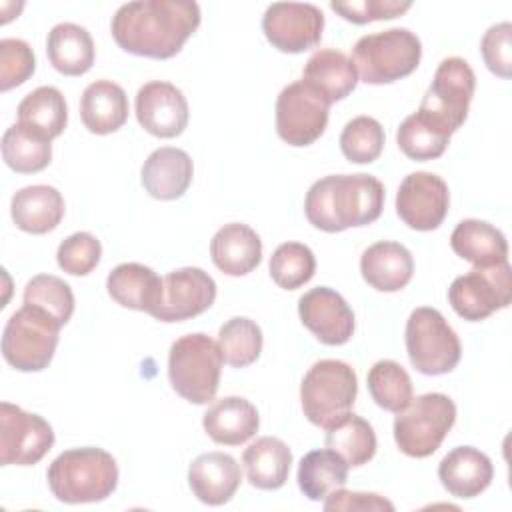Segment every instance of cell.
I'll return each mask as SVG.
<instances>
[{
    "instance_id": "cell-39",
    "label": "cell",
    "mask_w": 512,
    "mask_h": 512,
    "mask_svg": "<svg viewBox=\"0 0 512 512\" xmlns=\"http://www.w3.org/2000/svg\"><path fill=\"white\" fill-rule=\"evenodd\" d=\"M316 272L314 252L300 242L280 244L270 258V276L284 290L304 286Z\"/></svg>"
},
{
    "instance_id": "cell-10",
    "label": "cell",
    "mask_w": 512,
    "mask_h": 512,
    "mask_svg": "<svg viewBox=\"0 0 512 512\" xmlns=\"http://www.w3.org/2000/svg\"><path fill=\"white\" fill-rule=\"evenodd\" d=\"M406 350L410 364L426 374L440 376L456 368L462 356L460 338L436 308H416L406 322Z\"/></svg>"
},
{
    "instance_id": "cell-34",
    "label": "cell",
    "mask_w": 512,
    "mask_h": 512,
    "mask_svg": "<svg viewBox=\"0 0 512 512\" xmlns=\"http://www.w3.org/2000/svg\"><path fill=\"white\" fill-rule=\"evenodd\" d=\"M348 464L330 448L308 452L298 464V488L310 500H324L348 482Z\"/></svg>"
},
{
    "instance_id": "cell-2",
    "label": "cell",
    "mask_w": 512,
    "mask_h": 512,
    "mask_svg": "<svg viewBox=\"0 0 512 512\" xmlns=\"http://www.w3.org/2000/svg\"><path fill=\"white\" fill-rule=\"evenodd\" d=\"M384 208V186L370 174H332L316 180L306 192L308 222L324 232H342L378 220Z\"/></svg>"
},
{
    "instance_id": "cell-35",
    "label": "cell",
    "mask_w": 512,
    "mask_h": 512,
    "mask_svg": "<svg viewBox=\"0 0 512 512\" xmlns=\"http://www.w3.org/2000/svg\"><path fill=\"white\" fill-rule=\"evenodd\" d=\"M2 158L18 174L40 172L52 160V144L16 122L2 136Z\"/></svg>"
},
{
    "instance_id": "cell-13",
    "label": "cell",
    "mask_w": 512,
    "mask_h": 512,
    "mask_svg": "<svg viewBox=\"0 0 512 512\" xmlns=\"http://www.w3.org/2000/svg\"><path fill=\"white\" fill-rule=\"evenodd\" d=\"M54 444L52 426L38 414L16 404H0V462L2 466H32Z\"/></svg>"
},
{
    "instance_id": "cell-3",
    "label": "cell",
    "mask_w": 512,
    "mask_h": 512,
    "mask_svg": "<svg viewBox=\"0 0 512 512\" xmlns=\"http://www.w3.org/2000/svg\"><path fill=\"white\" fill-rule=\"evenodd\" d=\"M46 480L50 492L60 502H102L118 486V464L114 456L102 448H72L52 460Z\"/></svg>"
},
{
    "instance_id": "cell-31",
    "label": "cell",
    "mask_w": 512,
    "mask_h": 512,
    "mask_svg": "<svg viewBox=\"0 0 512 512\" xmlns=\"http://www.w3.org/2000/svg\"><path fill=\"white\" fill-rule=\"evenodd\" d=\"M302 80L320 90L330 104L344 100L358 82V72L352 58L334 48H322L314 52L302 72Z\"/></svg>"
},
{
    "instance_id": "cell-8",
    "label": "cell",
    "mask_w": 512,
    "mask_h": 512,
    "mask_svg": "<svg viewBox=\"0 0 512 512\" xmlns=\"http://www.w3.org/2000/svg\"><path fill=\"white\" fill-rule=\"evenodd\" d=\"M456 422V404L442 392L418 396L394 418V440L402 454L426 458L434 454Z\"/></svg>"
},
{
    "instance_id": "cell-6",
    "label": "cell",
    "mask_w": 512,
    "mask_h": 512,
    "mask_svg": "<svg viewBox=\"0 0 512 512\" xmlns=\"http://www.w3.org/2000/svg\"><path fill=\"white\" fill-rule=\"evenodd\" d=\"M62 324L42 308L24 304L16 310L2 334V356L20 372H40L54 358Z\"/></svg>"
},
{
    "instance_id": "cell-20",
    "label": "cell",
    "mask_w": 512,
    "mask_h": 512,
    "mask_svg": "<svg viewBox=\"0 0 512 512\" xmlns=\"http://www.w3.org/2000/svg\"><path fill=\"white\" fill-rule=\"evenodd\" d=\"M438 478L452 496L474 498L490 486L494 478V466L490 458L478 448L458 446L442 458L438 466Z\"/></svg>"
},
{
    "instance_id": "cell-14",
    "label": "cell",
    "mask_w": 512,
    "mask_h": 512,
    "mask_svg": "<svg viewBox=\"0 0 512 512\" xmlns=\"http://www.w3.org/2000/svg\"><path fill=\"white\" fill-rule=\"evenodd\" d=\"M262 30L268 42L286 54L314 48L324 30V14L314 4L274 2L266 8Z\"/></svg>"
},
{
    "instance_id": "cell-36",
    "label": "cell",
    "mask_w": 512,
    "mask_h": 512,
    "mask_svg": "<svg viewBox=\"0 0 512 512\" xmlns=\"http://www.w3.org/2000/svg\"><path fill=\"white\" fill-rule=\"evenodd\" d=\"M218 348L226 364L232 368H246L254 364L262 352V330L254 320L234 316L222 324L218 332Z\"/></svg>"
},
{
    "instance_id": "cell-22",
    "label": "cell",
    "mask_w": 512,
    "mask_h": 512,
    "mask_svg": "<svg viewBox=\"0 0 512 512\" xmlns=\"http://www.w3.org/2000/svg\"><path fill=\"white\" fill-rule=\"evenodd\" d=\"M192 174L194 166L188 152L164 146L144 160L142 186L156 200H176L188 190Z\"/></svg>"
},
{
    "instance_id": "cell-1",
    "label": "cell",
    "mask_w": 512,
    "mask_h": 512,
    "mask_svg": "<svg viewBox=\"0 0 512 512\" xmlns=\"http://www.w3.org/2000/svg\"><path fill=\"white\" fill-rule=\"evenodd\" d=\"M200 18V6L192 0H138L116 10L110 30L122 50L166 60L182 50Z\"/></svg>"
},
{
    "instance_id": "cell-18",
    "label": "cell",
    "mask_w": 512,
    "mask_h": 512,
    "mask_svg": "<svg viewBox=\"0 0 512 512\" xmlns=\"http://www.w3.org/2000/svg\"><path fill=\"white\" fill-rule=\"evenodd\" d=\"M140 126L158 138H176L188 126V102L180 88L164 80L144 84L136 94Z\"/></svg>"
},
{
    "instance_id": "cell-9",
    "label": "cell",
    "mask_w": 512,
    "mask_h": 512,
    "mask_svg": "<svg viewBox=\"0 0 512 512\" xmlns=\"http://www.w3.org/2000/svg\"><path fill=\"white\" fill-rule=\"evenodd\" d=\"M476 88V74L464 58H444L416 110L426 122L452 136L466 120Z\"/></svg>"
},
{
    "instance_id": "cell-25",
    "label": "cell",
    "mask_w": 512,
    "mask_h": 512,
    "mask_svg": "<svg viewBox=\"0 0 512 512\" xmlns=\"http://www.w3.org/2000/svg\"><path fill=\"white\" fill-rule=\"evenodd\" d=\"M108 294L114 302L130 310H142L152 316L162 298V278L138 262L118 264L106 278Z\"/></svg>"
},
{
    "instance_id": "cell-17",
    "label": "cell",
    "mask_w": 512,
    "mask_h": 512,
    "mask_svg": "<svg viewBox=\"0 0 512 512\" xmlns=\"http://www.w3.org/2000/svg\"><path fill=\"white\" fill-rule=\"evenodd\" d=\"M302 324L328 346L346 344L354 334V312L348 302L332 288L318 286L298 300Z\"/></svg>"
},
{
    "instance_id": "cell-23",
    "label": "cell",
    "mask_w": 512,
    "mask_h": 512,
    "mask_svg": "<svg viewBox=\"0 0 512 512\" xmlns=\"http://www.w3.org/2000/svg\"><path fill=\"white\" fill-rule=\"evenodd\" d=\"M214 266L228 276H244L262 260L260 236L242 222L224 224L210 242Z\"/></svg>"
},
{
    "instance_id": "cell-46",
    "label": "cell",
    "mask_w": 512,
    "mask_h": 512,
    "mask_svg": "<svg viewBox=\"0 0 512 512\" xmlns=\"http://www.w3.org/2000/svg\"><path fill=\"white\" fill-rule=\"evenodd\" d=\"M324 510L326 512H340V510H372V512H394V504L386 500L380 494L374 492H350L342 488H336L324 498Z\"/></svg>"
},
{
    "instance_id": "cell-27",
    "label": "cell",
    "mask_w": 512,
    "mask_h": 512,
    "mask_svg": "<svg viewBox=\"0 0 512 512\" xmlns=\"http://www.w3.org/2000/svg\"><path fill=\"white\" fill-rule=\"evenodd\" d=\"M82 124L92 134H110L128 120V96L112 80H96L86 86L80 98Z\"/></svg>"
},
{
    "instance_id": "cell-21",
    "label": "cell",
    "mask_w": 512,
    "mask_h": 512,
    "mask_svg": "<svg viewBox=\"0 0 512 512\" xmlns=\"http://www.w3.org/2000/svg\"><path fill=\"white\" fill-rule=\"evenodd\" d=\"M360 272L374 290L398 292L412 280L414 260L404 244L382 240L362 252Z\"/></svg>"
},
{
    "instance_id": "cell-42",
    "label": "cell",
    "mask_w": 512,
    "mask_h": 512,
    "mask_svg": "<svg viewBox=\"0 0 512 512\" xmlns=\"http://www.w3.org/2000/svg\"><path fill=\"white\" fill-rule=\"evenodd\" d=\"M102 256L100 240L90 232H74L66 240L60 242L56 260L58 266L72 276L90 274Z\"/></svg>"
},
{
    "instance_id": "cell-26",
    "label": "cell",
    "mask_w": 512,
    "mask_h": 512,
    "mask_svg": "<svg viewBox=\"0 0 512 512\" xmlns=\"http://www.w3.org/2000/svg\"><path fill=\"white\" fill-rule=\"evenodd\" d=\"M10 214L22 232L46 234L54 230L64 216L62 194L48 184H34L12 196Z\"/></svg>"
},
{
    "instance_id": "cell-16",
    "label": "cell",
    "mask_w": 512,
    "mask_h": 512,
    "mask_svg": "<svg viewBox=\"0 0 512 512\" xmlns=\"http://www.w3.org/2000/svg\"><path fill=\"white\" fill-rule=\"evenodd\" d=\"M450 206L448 184L432 172L408 174L396 194V212L400 220L420 232L436 230Z\"/></svg>"
},
{
    "instance_id": "cell-19",
    "label": "cell",
    "mask_w": 512,
    "mask_h": 512,
    "mask_svg": "<svg viewBox=\"0 0 512 512\" xmlns=\"http://www.w3.org/2000/svg\"><path fill=\"white\" fill-rule=\"evenodd\" d=\"M240 480V464L224 452L200 454L188 468L192 494L208 506L226 504L236 494Z\"/></svg>"
},
{
    "instance_id": "cell-41",
    "label": "cell",
    "mask_w": 512,
    "mask_h": 512,
    "mask_svg": "<svg viewBox=\"0 0 512 512\" xmlns=\"http://www.w3.org/2000/svg\"><path fill=\"white\" fill-rule=\"evenodd\" d=\"M24 304L42 308L64 326L74 312V294L62 278L38 274L24 288Z\"/></svg>"
},
{
    "instance_id": "cell-32",
    "label": "cell",
    "mask_w": 512,
    "mask_h": 512,
    "mask_svg": "<svg viewBox=\"0 0 512 512\" xmlns=\"http://www.w3.org/2000/svg\"><path fill=\"white\" fill-rule=\"evenodd\" d=\"M68 122V106L54 86H40L18 104V124L44 140L60 136Z\"/></svg>"
},
{
    "instance_id": "cell-30",
    "label": "cell",
    "mask_w": 512,
    "mask_h": 512,
    "mask_svg": "<svg viewBox=\"0 0 512 512\" xmlns=\"http://www.w3.org/2000/svg\"><path fill=\"white\" fill-rule=\"evenodd\" d=\"M50 64L64 76H82L94 64V40L84 26L62 22L46 38Z\"/></svg>"
},
{
    "instance_id": "cell-5",
    "label": "cell",
    "mask_w": 512,
    "mask_h": 512,
    "mask_svg": "<svg viewBox=\"0 0 512 512\" xmlns=\"http://www.w3.org/2000/svg\"><path fill=\"white\" fill-rule=\"evenodd\" d=\"M422 58L420 38L408 28H390L362 36L352 62L366 84H390L412 74Z\"/></svg>"
},
{
    "instance_id": "cell-24",
    "label": "cell",
    "mask_w": 512,
    "mask_h": 512,
    "mask_svg": "<svg viewBox=\"0 0 512 512\" xmlns=\"http://www.w3.org/2000/svg\"><path fill=\"white\" fill-rule=\"evenodd\" d=\"M202 426L216 444L240 446L258 432L260 416L250 400L242 396H226L206 410Z\"/></svg>"
},
{
    "instance_id": "cell-33",
    "label": "cell",
    "mask_w": 512,
    "mask_h": 512,
    "mask_svg": "<svg viewBox=\"0 0 512 512\" xmlns=\"http://www.w3.org/2000/svg\"><path fill=\"white\" fill-rule=\"evenodd\" d=\"M326 448L336 452L348 466H362L376 454L374 428L362 416L346 412L326 428Z\"/></svg>"
},
{
    "instance_id": "cell-7",
    "label": "cell",
    "mask_w": 512,
    "mask_h": 512,
    "mask_svg": "<svg viewBox=\"0 0 512 512\" xmlns=\"http://www.w3.org/2000/svg\"><path fill=\"white\" fill-rule=\"evenodd\" d=\"M358 394V378L350 364L342 360H318L304 374L300 402L304 416L320 428L350 412Z\"/></svg>"
},
{
    "instance_id": "cell-11",
    "label": "cell",
    "mask_w": 512,
    "mask_h": 512,
    "mask_svg": "<svg viewBox=\"0 0 512 512\" xmlns=\"http://www.w3.org/2000/svg\"><path fill=\"white\" fill-rule=\"evenodd\" d=\"M330 100L312 84L298 80L276 98V132L290 146H310L328 124Z\"/></svg>"
},
{
    "instance_id": "cell-40",
    "label": "cell",
    "mask_w": 512,
    "mask_h": 512,
    "mask_svg": "<svg viewBox=\"0 0 512 512\" xmlns=\"http://www.w3.org/2000/svg\"><path fill=\"white\" fill-rule=\"evenodd\" d=\"M340 148L348 162H354V164L374 162L384 148L382 124L372 116L352 118L340 134Z\"/></svg>"
},
{
    "instance_id": "cell-38",
    "label": "cell",
    "mask_w": 512,
    "mask_h": 512,
    "mask_svg": "<svg viewBox=\"0 0 512 512\" xmlns=\"http://www.w3.org/2000/svg\"><path fill=\"white\" fill-rule=\"evenodd\" d=\"M396 142L400 150L418 162L440 158L450 142V136L440 132L436 126L426 122L418 112L404 118L396 132Z\"/></svg>"
},
{
    "instance_id": "cell-45",
    "label": "cell",
    "mask_w": 512,
    "mask_h": 512,
    "mask_svg": "<svg viewBox=\"0 0 512 512\" xmlns=\"http://www.w3.org/2000/svg\"><path fill=\"white\" fill-rule=\"evenodd\" d=\"M412 4L396 0H352V2H330V8L344 20L354 24H366L374 20H392L404 14Z\"/></svg>"
},
{
    "instance_id": "cell-44",
    "label": "cell",
    "mask_w": 512,
    "mask_h": 512,
    "mask_svg": "<svg viewBox=\"0 0 512 512\" xmlns=\"http://www.w3.org/2000/svg\"><path fill=\"white\" fill-rule=\"evenodd\" d=\"M480 52L488 70L500 78L512 74V24L500 22L486 30L480 42Z\"/></svg>"
},
{
    "instance_id": "cell-28",
    "label": "cell",
    "mask_w": 512,
    "mask_h": 512,
    "mask_svg": "<svg viewBox=\"0 0 512 512\" xmlns=\"http://www.w3.org/2000/svg\"><path fill=\"white\" fill-rule=\"evenodd\" d=\"M450 246L456 256L476 268H488L508 260V242L504 234L484 220H462L450 236Z\"/></svg>"
},
{
    "instance_id": "cell-37",
    "label": "cell",
    "mask_w": 512,
    "mask_h": 512,
    "mask_svg": "<svg viewBox=\"0 0 512 512\" xmlns=\"http://www.w3.org/2000/svg\"><path fill=\"white\" fill-rule=\"evenodd\" d=\"M368 392L380 408L398 414L412 402V380L402 364L378 360L368 372Z\"/></svg>"
},
{
    "instance_id": "cell-43",
    "label": "cell",
    "mask_w": 512,
    "mask_h": 512,
    "mask_svg": "<svg viewBox=\"0 0 512 512\" xmlns=\"http://www.w3.org/2000/svg\"><path fill=\"white\" fill-rule=\"evenodd\" d=\"M36 70V58L28 42L20 38L0 40V90L8 92L24 84Z\"/></svg>"
},
{
    "instance_id": "cell-4",
    "label": "cell",
    "mask_w": 512,
    "mask_h": 512,
    "mask_svg": "<svg viewBox=\"0 0 512 512\" xmlns=\"http://www.w3.org/2000/svg\"><path fill=\"white\" fill-rule=\"evenodd\" d=\"M222 354L218 342L196 332L180 336L168 354V378L176 394L192 404L214 400L220 384Z\"/></svg>"
},
{
    "instance_id": "cell-15",
    "label": "cell",
    "mask_w": 512,
    "mask_h": 512,
    "mask_svg": "<svg viewBox=\"0 0 512 512\" xmlns=\"http://www.w3.org/2000/svg\"><path fill=\"white\" fill-rule=\"evenodd\" d=\"M216 300V282L196 266H184L162 278V298L152 318L160 322H182L206 312Z\"/></svg>"
},
{
    "instance_id": "cell-29",
    "label": "cell",
    "mask_w": 512,
    "mask_h": 512,
    "mask_svg": "<svg viewBox=\"0 0 512 512\" xmlns=\"http://www.w3.org/2000/svg\"><path fill=\"white\" fill-rule=\"evenodd\" d=\"M242 464L246 478L254 488L278 490L288 480L292 452L284 440L276 436H262L244 450Z\"/></svg>"
},
{
    "instance_id": "cell-12",
    "label": "cell",
    "mask_w": 512,
    "mask_h": 512,
    "mask_svg": "<svg viewBox=\"0 0 512 512\" xmlns=\"http://www.w3.org/2000/svg\"><path fill=\"white\" fill-rule=\"evenodd\" d=\"M448 300L454 312L470 322L486 320L496 310H502L512 300V270L510 262L488 268H472L454 278L448 288Z\"/></svg>"
}]
</instances>
